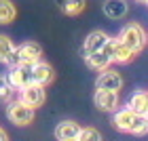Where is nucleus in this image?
I'll return each instance as SVG.
<instances>
[{"label":"nucleus","mask_w":148,"mask_h":141,"mask_svg":"<svg viewBox=\"0 0 148 141\" xmlns=\"http://www.w3.org/2000/svg\"><path fill=\"white\" fill-rule=\"evenodd\" d=\"M104 53L112 59V63H121V65L129 63L131 59L136 57V55H133V53L127 49L125 44H121V42H119V38H112V36H110V40H108V44H106Z\"/></svg>","instance_id":"nucleus-7"},{"label":"nucleus","mask_w":148,"mask_h":141,"mask_svg":"<svg viewBox=\"0 0 148 141\" xmlns=\"http://www.w3.org/2000/svg\"><path fill=\"white\" fill-rule=\"evenodd\" d=\"M127 110L133 112V114H140V116H146L148 112V91H133L129 99H127Z\"/></svg>","instance_id":"nucleus-11"},{"label":"nucleus","mask_w":148,"mask_h":141,"mask_svg":"<svg viewBox=\"0 0 148 141\" xmlns=\"http://www.w3.org/2000/svg\"><path fill=\"white\" fill-rule=\"evenodd\" d=\"M6 118L15 126H28V124L34 122V110H30V107L23 105L21 101L13 99V101L6 103Z\"/></svg>","instance_id":"nucleus-3"},{"label":"nucleus","mask_w":148,"mask_h":141,"mask_svg":"<svg viewBox=\"0 0 148 141\" xmlns=\"http://www.w3.org/2000/svg\"><path fill=\"white\" fill-rule=\"evenodd\" d=\"M110 36L102 30H93L89 36L85 38V44H83V53L85 55H91V53H97V51H104L106 44H108Z\"/></svg>","instance_id":"nucleus-9"},{"label":"nucleus","mask_w":148,"mask_h":141,"mask_svg":"<svg viewBox=\"0 0 148 141\" xmlns=\"http://www.w3.org/2000/svg\"><path fill=\"white\" fill-rule=\"evenodd\" d=\"M53 78H55V72H53L51 63H47L45 59L32 63V84H38V86H45L47 89L53 82Z\"/></svg>","instance_id":"nucleus-8"},{"label":"nucleus","mask_w":148,"mask_h":141,"mask_svg":"<svg viewBox=\"0 0 148 141\" xmlns=\"http://www.w3.org/2000/svg\"><path fill=\"white\" fill-rule=\"evenodd\" d=\"M116 38H119L121 44H125L127 49L133 53V55L142 53L146 49V42H148V34H146V30L140 23H127L125 28L119 32Z\"/></svg>","instance_id":"nucleus-1"},{"label":"nucleus","mask_w":148,"mask_h":141,"mask_svg":"<svg viewBox=\"0 0 148 141\" xmlns=\"http://www.w3.org/2000/svg\"><path fill=\"white\" fill-rule=\"evenodd\" d=\"M17 17V6L11 0H0V25H9Z\"/></svg>","instance_id":"nucleus-16"},{"label":"nucleus","mask_w":148,"mask_h":141,"mask_svg":"<svg viewBox=\"0 0 148 141\" xmlns=\"http://www.w3.org/2000/svg\"><path fill=\"white\" fill-rule=\"evenodd\" d=\"M133 118H136V114H133V112H129L127 107H123V110L119 107L116 112H112L110 124L116 131H121V133H129L131 131V124H133Z\"/></svg>","instance_id":"nucleus-12"},{"label":"nucleus","mask_w":148,"mask_h":141,"mask_svg":"<svg viewBox=\"0 0 148 141\" xmlns=\"http://www.w3.org/2000/svg\"><path fill=\"white\" fill-rule=\"evenodd\" d=\"M80 133V124L74 122V120H62L55 126V137L59 141H68V139H76Z\"/></svg>","instance_id":"nucleus-14"},{"label":"nucleus","mask_w":148,"mask_h":141,"mask_svg":"<svg viewBox=\"0 0 148 141\" xmlns=\"http://www.w3.org/2000/svg\"><path fill=\"white\" fill-rule=\"evenodd\" d=\"M127 11H129V4H127V0H106L104 2V15L108 19H123L127 15Z\"/></svg>","instance_id":"nucleus-13"},{"label":"nucleus","mask_w":148,"mask_h":141,"mask_svg":"<svg viewBox=\"0 0 148 141\" xmlns=\"http://www.w3.org/2000/svg\"><path fill=\"white\" fill-rule=\"evenodd\" d=\"M138 2H142V4H148V0H138Z\"/></svg>","instance_id":"nucleus-23"},{"label":"nucleus","mask_w":148,"mask_h":141,"mask_svg":"<svg viewBox=\"0 0 148 141\" xmlns=\"http://www.w3.org/2000/svg\"><path fill=\"white\" fill-rule=\"evenodd\" d=\"M57 4H59V9L70 17L85 11V0H57Z\"/></svg>","instance_id":"nucleus-17"},{"label":"nucleus","mask_w":148,"mask_h":141,"mask_svg":"<svg viewBox=\"0 0 148 141\" xmlns=\"http://www.w3.org/2000/svg\"><path fill=\"white\" fill-rule=\"evenodd\" d=\"M0 141H9V133H6L2 126H0Z\"/></svg>","instance_id":"nucleus-22"},{"label":"nucleus","mask_w":148,"mask_h":141,"mask_svg":"<svg viewBox=\"0 0 148 141\" xmlns=\"http://www.w3.org/2000/svg\"><path fill=\"white\" fill-rule=\"evenodd\" d=\"M17 101H21L23 105H28L30 110H38V107H42L45 101H47V91L45 86H38V84H30L25 86V89L19 91V99Z\"/></svg>","instance_id":"nucleus-4"},{"label":"nucleus","mask_w":148,"mask_h":141,"mask_svg":"<svg viewBox=\"0 0 148 141\" xmlns=\"http://www.w3.org/2000/svg\"><path fill=\"white\" fill-rule=\"evenodd\" d=\"M78 141H102V133L93 126H80V133H78Z\"/></svg>","instance_id":"nucleus-21"},{"label":"nucleus","mask_w":148,"mask_h":141,"mask_svg":"<svg viewBox=\"0 0 148 141\" xmlns=\"http://www.w3.org/2000/svg\"><path fill=\"white\" fill-rule=\"evenodd\" d=\"M85 63L89 65L93 72H104L112 68V59L106 55L104 51H97V53H91V55H85Z\"/></svg>","instance_id":"nucleus-15"},{"label":"nucleus","mask_w":148,"mask_h":141,"mask_svg":"<svg viewBox=\"0 0 148 141\" xmlns=\"http://www.w3.org/2000/svg\"><path fill=\"white\" fill-rule=\"evenodd\" d=\"M68 141H78V139H68Z\"/></svg>","instance_id":"nucleus-24"},{"label":"nucleus","mask_w":148,"mask_h":141,"mask_svg":"<svg viewBox=\"0 0 148 141\" xmlns=\"http://www.w3.org/2000/svg\"><path fill=\"white\" fill-rule=\"evenodd\" d=\"M13 93H15V89L9 84V80H6V76H0V103H9L13 101Z\"/></svg>","instance_id":"nucleus-19"},{"label":"nucleus","mask_w":148,"mask_h":141,"mask_svg":"<svg viewBox=\"0 0 148 141\" xmlns=\"http://www.w3.org/2000/svg\"><path fill=\"white\" fill-rule=\"evenodd\" d=\"M129 133H131V135H148V120H146V116H140V114H136Z\"/></svg>","instance_id":"nucleus-20"},{"label":"nucleus","mask_w":148,"mask_h":141,"mask_svg":"<svg viewBox=\"0 0 148 141\" xmlns=\"http://www.w3.org/2000/svg\"><path fill=\"white\" fill-rule=\"evenodd\" d=\"M6 80L15 91H21L25 86L32 84V65L21 63L15 65V68H9V74H6Z\"/></svg>","instance_id":"nucleus-5"},{"label":"nucleus","mask_w":148,"mask_h":141,"mask_svg":"<svg viewBox=\"0 0 148 141\" xmlns=\"http://www.w3.org/2000/svg\"><path fill=\"white\" fill-rule=\"evenodd\" d=\"M146 120H148V112H146Z\"/></svg>","instance_id":"nucleus-25"},{"label":"nucleus","mask_w":148,"mask_h":141,"mask_svg":"<svg viewBox=\"0 0 148 141\" xmlns=\"http://www.w3.org/2000/svg\"><path fill=\"white\" fill-rule=\"evenodd\" d=\"M42 59V46H40L38 42H23V44H19L15 46V51L9 55V59H6V63L4 65H9V68H15V65H21V63H36Z\"/></svg>","instance_id":"nucleus-2"},{"label":"nucleus","mask_w":148,"mask_h":141,"mask_svg":"<svg viewBox=\"0 0 148 141\" xmlns=\"http://www.w3.org/2000/svg\"><path fill=\"white\" fill-rule=\"evenodd\" d=\"M123 84H125V80H123V76H121V72L108 68V70H104L97 76L95 89L97 91H114V93H119L121 89H123Z\"/></svg>","instance_id":"nucleus-6"},{"label":"nucleus","mask_w":148,"mask_h":141,"mask_svg":"<svg viewBox=\"0 0 148 141\" xmlns=\"http://www.w3.org/2000/svg\"><path fill=\"white\" fill-rule=\"evenodd\" d=\"M13 51H15V42L9 36L0 34V63H6V59H9Z\"/></svg>","instance_id":"nucleus-18"},{"label":"nucleus","mask_w":148,"mask_h":141,"mask_svg":"<svg viewBox=\"0 0 148 141\" xmlns=\"http://www.w3.org/2000/svg\"><path fill=\"white\" fill-rule=\"evenodd\" d=\"M93 101H95L97 110L102 112H116L119 110V93L114 91H95V97H93Z\"/></svg>","instance_id":"nucleus-10"}]
</instances>
